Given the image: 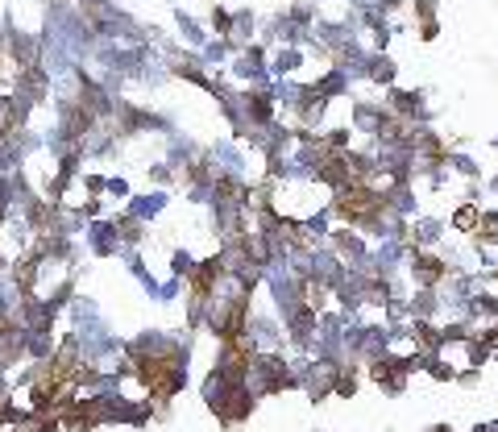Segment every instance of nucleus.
Returning <instances> with one entry per match:
<instances>
[{
	"label": "nucleus",
	"mask_w": 498,
	"mask_h": 432,
	"mask_svg": "<svg viewBox=\"0 0 498 432\" xmlns=\"http://www.w3.org/2000/svg\"><path fill=\"white\" fill-rule=\"evenodd\" d=\"M83 237H88V245H92V254H95V258H113V254H120L117 220H92Z\"/></svg>",
	"instance_id": "1"
},
{
	"label": "nucleus",
	"mask_w": 498,
	"mask_h": 432,
	"mask_svg": "<svg viewBox=\"0 0 498 432\" xmlns=\"http://www.w3.org/2000/svg\"><path fill=\"white\" fill-rule=\"evenodd\" d=\"M162 204H166V195H162V192H154V195H138V200L129 204V216H133V220H145V216L162 212Z\"/></svg>",
	"instance_id": "2"
},
{
	"label": "nucleus",
	"mask_w": 498,
	"mask_h": 432,
	"mask_svg": "<svg viewBox=\"0 0 498 432\" xmlns=\"http://www.w3.org/2000/svg\"><path fill=\"white\" fill-rule=\"evenodd\" d=\"M191 270H195L191 254L187 250H175V274H179V279H191Z\"/></svg>",
	"instance_id": "3"
},
{
	"label": "nucleus",
	"mask_w": 498,
	"mask_h": 432,
	"mask_svg": "<svg viewBox=\"0 0 498 432\" xmlns=\"http://www.w3.org/2000/svg\"><path fill=\"white\" fill-rule=\"evenodd\" d=\"M83 187L92 195H104V175H83Z\"/></svg>",
	"instance_id": "4"
}]
</instances>
